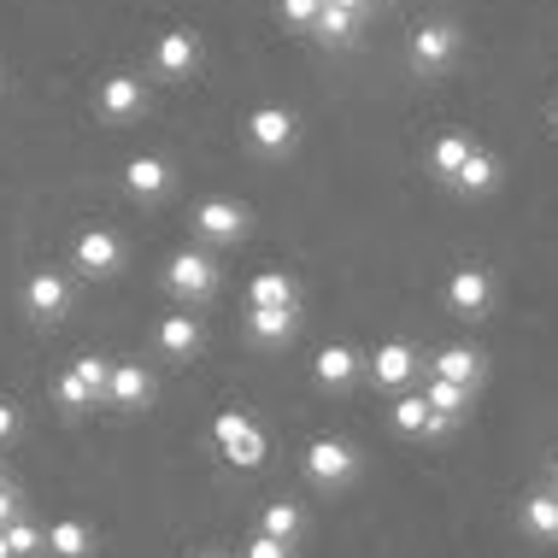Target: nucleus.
I'll return each mask as SVG.
<instances>
[{
	"label": "nucleus",
	"mask_w": 558,
	"mask_h": 558,
	"mask_svg": "<svg viewBox=\"0 0 558 558\" xmlns=\"http://www.w3.org/2000/svg\"><path fill=\"white\" fill-rule=\"evenodd\" d=\"M306 476L318 482V488H347V482L359 476V452H353V441L318 435V441L306 447Z\"/></svg>",
	"instance_id": "nucleus-5"
},
{
	"label": "nucleus",
	"mask_w": 558,
	"mask_h": 558,
	"mask_svg": "<svg viewBox=\"0 0 558 558\" xmlns=\"http://www.w3.org/2000/svg\"><path fill=\"white\" fill-rule=\"evenodd\" d=\"M388 417H395V429H400V435H447V429H452V424H441V417L429 412V400H424V395H400Z\"/></svg>",
	"instance_id": "nucleus-22"
},
{
	"label": "nucleus",
	"mask_w": 558,
	"mask_h": 558,
	"mask_svg": "<svg viewBox=\"0 0 558 558\" xmlns=\"http://www.w3.org/2000/svg\"><path fill=\"white\" fill-rule=\"evenodd\" d=\"M523 530H530L535 541H558V494L541 488L523 500Z\"/></svg>",
	"instance_id": "nucleus-26"
},
{
	"label": "nucleus",
	"mask_w": 558,
	"mask_h": 558,
	"mask_svg": "<svg viewBox=\"0 0 558 558\" xmlns=\"http://www.w3.org/2000/svg\"><path fill=\"white\" fill-rule=\"evenodd\" d=\"M165 289H171L177 300H206L218 289V259L213 253H201V247H183V253H171V265H165Z\"/></svg>",
	"instance_id": "nucleus-3"
},
{
	"label": "nucleus",
	"mask_w": 558,
	"mask_h": 558,
	"mask_svg": "<svg viewBox=\"0 0 558 558\" xmlns=\"http://www.w3.org/2000/svg\"><path fill=\"white\" fill-rule=\"evenodd\" d=\"M424 400H429V412L441 417V424H459L464 412H471V388H459V383H441V376H429V388H424Z\"/></svg>",
	"instance_id": "nucleus-25"
},
{
	"label": "nucleus",
	"mask_w": 558,
	"mask_h": 558,
	"mask_svg": "<svg viewBox=\"0 0 558 558\" xmlns=\"http://www.w3.org/2000/svg\"><path fill=\"white\" fill-rule=\"evenodd\" d=\"M247 306L259 312H300V289L289 270H259V277L247 282Z\"/></svg>",
	"instance_id": "nucleus-16"
},
{
	"label": "nucleus",
	"mask_w": 558,
	"mask_h": 558,
	"mask_svg": "<svg viewBox=\"0 0 558 558\" xmlns=\"http://www.w3.org/2000/svg\"><path fill=\"white\" fill-rule=\"evenodd\" d=\"M7 553H12V558H41V523L12 518V523H7Z\"/></svg>",
	"instance_id": "nucleus-29"
},
{
	"label": "nucleus",
	"mask_w": 558,
	"mask_h": 558,
	"mask_svg": "<svg viewBox=\"0 0 558 558\" xmlns=\"http://www.w3.org/2000/svg\"><path fill=\"white\" fill-rule=\"evenodd\" d=\"M417 365H424V359H417V347L412 341H383V347H376V353H371V383L376 388H405V383H412V376H417Z\"/></svg>",
	"instance_id": "nucleus-12"
},
{
	"label": "nucleus",
	"mask_w": 558,
	"mask_h": 558,
	"mask_svg": "<svg viewBox=\"0 0 558 558\" xmlns=\"http://www.w3.org/2000/svg\"><path fill=\"white\" fill-rule=\"evenodd\" d=\"M553 130H558V100H553Z\"/></svg>",
	"instance_id": "nucleus-39"
},
{
	"label": "nucleus",
	"mask_w": 558,
	"mask_h": 558,
	"mask_svg": "<svg viewBox=\"0 0 558 558\" xmlns=\"http://www.w3.org/2000/svg\"><path fill=\"white\" fill-rule=\"evenodd\" d=\"M452 189H459L464 201H482V194H494V189H500V159H494L488 147H476V154L464 159V171L452 177Z\"/></svg>",
	"instance_id": "nucleus-21"
},
{
	"label": "nucleus",
	"mask_w": 558,
	"mask_h": 558,
	"mask_svg": "<svg viewBox=\"0 0 558 558\" xmlns=\"http://www.w3.org/2000/svg\"><path fill=\"white\" fill-rule=\"evenodd\" d=\"M95 112L107 118V124H130V118H142L147 112V83L135 77V71H112V77L95 88Z\"/></svg>",
	"instance_id": "nucleus-7"
},
{
	"label": "nucleus",
	"mask_w": 558,
	"mask_h": 558,
	"mask_svg": "<svg viewBox=\"0 0 558 558\" xmlns=\"http://www.w3.org/2000/svg\"><path fill=\"white\" fill-rule=\"evenodd\" d=\"M247 142L259 147L265 159H277V154H289V147L300 142V118L289 112V107H277V100H265V107H253L247 112Z\"/></svg>",
	"instance_id": "nucleus-4"
},
{
	"label": "nucleus",
	"mask_w": 558,
	"mask_h": 558,
	"mask_svg": "<svg viewBox=\"0 0 558 558\" xmlns=\"http://www.w3.org/2000/svg\"><path fill=\"white\" fill-rule=\"evenodd\" d=\"M0 488H12V482H7V471H0Z\"/></svg>",
	"instance_id": "nucleus-40"
},
{
	"label": "nucleus",
	"mask_w": 558,
	"mask_h": 558,
	"mask_svg": "<svg viewBox=\"0 0 558 558\" xmlns=\"http://www.w3.org/2000/svg\"><path fill=\"white\" fill-rule=\"evenodd\" d=\"M53 400L65 405V412H95V405H100V400L88 395V388H83L71 371H59V376H53Z\"/></svg>",
	"instance_id": "nucleus-30"
},
{
	"label": "nucleus",
	"mask_w": 558,
	"mask_h": 558,
	"mask_svg": "<svg viewBox=\"0 0 558 558\" xmlns=\"http://www.w3.org/2000/svg\"><path fill=\"white\" fill-rule=\"evenodd\" d=\"M213 441H218V452L235 464V471H259L265 464V429L253 424L247 412H218L213 417Z\"/></svg>",
	"instance_id": "nucleus-1"
},
{
	"label": "nucleus",
	"mask_w": 558,
	"mask_h": 558,
	"mask_svg": "<svg viewBox=\"0 0 558 558\" xmlns=\"http://www.w3.org/2000/svg\"><path fill=\"white\" fill-rule=\"evenodd\" d=\"M277 12H282V24L312 29V24H318V12H324V0H277Z\"/></svg>",
	"instance_id": "nucleus-31"
},
{
	"label": "nucleus",
	"mask_w": 558,
	"mask_h": 558,
	"mask_svg": "<svg viewBox=\"0 0 558 558\" xmlns=\"http://www.w3.org/2000/svg\"><path fill=\"white\" fill-rule=\"evenodd\" d=\"M71 265L83 270V277H118L124 270V241H118V230H83L77 241H71Z\"/></svg>",
	"instance_id": "nucleus-8"
},
{
	"label": "nucleus",
	"mask_w": 558,
	"mask_h": 558,
	"mask_svg": "<svg viewBox=\"0 0 558 558\" xmlns=\"http://www.w3.org/2000/svg\"><path fill=\"white\" fill-rule=\"evenodd\" d=\"M294 329H300V312H259V306H247V336L259 347L294 341Z\"/></svg>",
	"instance_id": "nucleus-23"
},
{
	"label": "nucleus",
	"mask_w": 558,
	"mask_h": 558,
	"mask_svg": "<svg viewBox=\"0 0 558 558\" xmlns=\"http://www.w3.org/2000/svg\"><path fill=\"white\" fill-rule=\"evenodd\" d=\"M124 189L135 194V201H159V194L171 189V165H165L159 154H135V159H124Z\"/></svg>",
	"instance_id": "nucleus-17"
},
{
	"label": "nucleus",
	"mask_w": 558,
	"mask_h": 558,
	"mask_svg": "<svg viewBox=\"0 0 558 558\" xmlns=\"http://www.w3.org/2000/svg\"><path fill=\"white\" fill-rule=\"evenodd\" d=\"M194 558H223V553H194Z\"/></svg>",
	"instance_id": "nucleus-38"
},
{
	"label": "nucleus",
	"mask_w": 558,
	"mask_h": 558,
	"mask_svg": "<svg viewBox=\"0 0 558 558\" xmlns=\"http://www.w3.org/2000/svg\"><path fill=\"white\" fill-rule=\"evenodd\" d=\"M12 518H24V500H19V488H0V530H7Z\"/></svg>",
	"instance_id": "nucleus-33"
},
{
	"label": "nucleus",
	"mask_w": 558,
	"mask_h": 558,
	"mask_svg": "<svg viewBox=\"0 0 558 558\" xmlns=\"http://www.w3.org/2000/svg\"><path fill=\"white\" fill-rule=\"evenodd\" d=\"M41 553H53V558H88V553H95V530H88L83 518H59L53 530H41Z\"/></svg>",
	"instance_id": "nucleus-19"
},
{
	"label": "nucleus",
	"mask_w": 558,
	"mask_h": 558,
	"mask_svg": "<svg viewBox=\"0 0 558 558\" xmlns=\"http://www.w3.org/2000/svg\"><path fill=\"white\" fill-rule=\"evenodd\" d=\"M12 435H19V405H12V400H0V447H7Z\"/></svg>",
	"instance_id": "nucleus-34"
},
{
	"label": "nucleus",
	"mask_w": 558,
	"mask_h": 558,
	"mask_svg": "<svg viewBox=\"0 0 558 558\" xmlns=\"http://www.w3.org/2000/svg\"><path fill=\"white\" fill-rule=\"evenodd\" d=\"M359 371H365V359H359L347 341H329V347H318V359H312V376H318V388H329V395L353 388Z\"/></svg>",
	"instance_id": "nucleus-13"
},
{
	"label": "nucleus",
	"mask_w": 558,
	"mask_h": 558,
	"mask_svg": "<svg viewBox=\"0 0 558 558\" xmlns=\"http://www.w3.org/2000/svg\"><path fill=\"white\" fill-rule=\"evenodd\" d=\"M547 476H553V494H558V459H553V471H547Z\"/></svg>",
	"instance_id": "nucleus-36"
},
{
	"label": "nucleus",
	"mask_w": 558,
	"mask_h": 558,
	"mask_svg": "<svg viewBox=\"0 0 558 558\" xmlns=\"http://www.w3.org/2000/svg\"><path fill=\"white\" fill-rule=\"evenodd\" d=\"M476 154V135H464V130H441L435 135V147H429V177H441V183H452V177L464 171V159Z\"/></svg>",
	"instance_id": "nucleus-18"
},
{
	"label": "nucleus",
	"mask_w": 558,
	"mask_h": 558,
	"mask_svg": "<svg viewBox=\"0 0 558 558\" xmlns=\"http://www.w3.org/2000/svg\"><path fill=\"white\" fill-rule=\"evenodd\" d=\"M459 24H417V36H412V71H447L452 59H459Z\"/></svg>",
	"instance_id": "nucleus-10"
},
{
	"label": "nucleus",
	"mask_w": 558,
	"mask_h": 558,
	"mask_svg": "<svg viewBox=\"0 0 558 558\" xmlns=\"http://www.w3.org/2000/svg\"><path fill=\"white\" fill-rule=\"evenodd\" d=\"M253 230V213L241 201H230V194H213V201L194 206V235L201 241H218V247H235L241 235Z\"/></svg>",
	"instance_id": "nucleus-2"
},
{
	"label": "nucleus",
	"mask_w": 558,
	"mask_h": 558,
	"mask_svg": "<svg viewBox=\"0 0 558 558\" xmlns=\"http://www.w3.org/2000/svg\"><path fill=\"white\" fill-rule=\"evenodd\" d=\"M154 376H147V365H112L107 376V400L118 405V412H147L154 405Z\"/></svg>",
	"instance_id": "nucleus-14"
},
{
	"label": "nucleus",
	"mask_w": 558,
	"mask_h": 558,
	"mask_svg": "<svg viewBox=\"0 0 558 558\" xmlns=\"http://www.w3.org/2000/svg\"><path fill=\"white\" fill-rule=\"evenodd\" d=\"M0 558H12V553H7V530H0Z\"/></svg>",
	"instance_id": "nucleus-37"
},
{
	"label": "nucleus",
	"mask_w": 558,
	"mask_h": 558,
	"mask_svg": "<svg viewBox=\"0 0 558 558\" xmlns=\"http://www.w3.org/2000/svg\"><path fill=\"white\" fill-rule=\"evenodd\" d=\"M241 558H294V547H282V541H270V535H247Z\"/></svg>",
	"instance_id": "nucleus-32"
},
{
	"label": "nucleus",
	"mask_w": 558,
	"mask_h": 558,
	"mask_svg": "<svg viewBox=\"0 0 558 558\" xmlns=\"http://www.w3.org/2000/svg\"><path fill=\"white\" fill-rule=\"evenodd\" d=\"M300 530H306V518H300V506H294V500H270V506L259 511V535L282 541V547H294Z\"/></svg>",
	"instance_id": "nucleus-24"
},
{
	"label": "nucleus",
	"mask_w": 558,
	"mask_h": 558,
	"mask_svg": "<svg viewBox=\"0 0 558 558\" xmlns=\"http://www.w3.org/2000/svg\"><path fill=\"white\" fill-rule=\"evenodd\" d=\"M159 353L165 359H194V353H201V318H194V312H171V318H159Z\"/></svg>",
	"instance_id": "nucleus-20"
},
{
	"label": "nucleus",
	"mask_w": 558,
	"mask_h": 558,
	"mask_svg": "<svg viewBox=\"0 0 558 558\" xmlns=\"http://www.w3.org/2000/svg\"><path fill=\"white\" fill-rule=\"evenodd\" d=\"M353 29H359V19L347 7H329L324 0V12H318V24H312V36H324V41H353Z\"/></svg>",
	"instance_id": "nucleus-28"
},
{
	"label": "nucleus",
	"mask_w": 558,
	"mask_h": 558,
	"mask_svg": "<svg viewBox=\"0 0 558 558\" xmlns=\"http://www.w3.org/2000/svg\"><path fill=\"white\" fill-rule=\"evenodd\" d=\"M24 312L36 324H59L71 312V282L59 277V270H29V282H24Z\"/></svg>",
	"instance_id": "nucleus-9"
},
{
	"label": "nucleus",
	"mask_w": 558,
	"mask_h": 558,
	"mask_svg": "<svg viewBox=\"0 0 558 558\" xmlns=\"http://www.w3.org/2000/svg\"><path fill=\"white\" fill-rule=\"evenodd\" d=\"M429 376H441V383H459V388H482V376H488V359L476 353V347H464V341H452L441 347V353H429Z\"/></svg>",
	"instance_id": "nucleus-11"
},
{
	"label": "nucleus",
	"mask_w": 558,
	"mask_h": 558,
	"mask_svg": "<svg viewBox=\"0 0 558 558\" xmlns=\"http://www.w3.org/2000/svg\"><path fill=\"white\" fill-rule=\"evenodd\" d=\"M329 7H347L353 19H365V7H371V0H329Z\"/></svg>",
	"instance_id": "nucleus-35"
},
{
	"label": "nucleus",
	"mask_w": 558,
	"mask_h": 558,
	"mask_svg": "<svg viewBox=\"0 0 558 558\" xmlns=\"http://www.w3.org/2000/svg\"><path fill=\"white\" fill-rule=\"evenodd\" d=\"M71 376L88 388L95 400H107V376H112V359H100V353H83V359H71Z\"/></svg>",
	"instance_id": "nucleus-27"
},
{
	"label": "nucleus",
	"mask_w": 558,
	"mask_h": 558,
	"mask_svg": "<svg viewBox=\"0 0 558 558\" xmlns=\"http://www.w3.org/2000/svg\"><path fill=\"white\" fill-rule=\"evenodd\" d=\"M194 65H201V36L194 29H165L154 48V71L159 77H189Z\"/></svg>",
	"instance_id": "nucleus-15"
},
{
	"label": "nucleus",
	"mask_w": 558,
	"mask_h": 558,
	"mask_svg": "<svg viewBox=\"0 0 558 558\" xmlns=\"http://www.w3.org/2000/svg\"><path fill=\"white\" fill-rule=\"evenodd\" d=\"M494 306V270L482 265H459L447 277V312L452 318H488Z\"/></svg>",
	"instance_id": "nucleus-6"
}]
</instances>
